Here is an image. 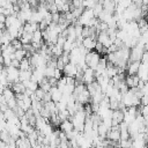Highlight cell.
<instances>
[{
  "label": "cell",
  "mask_w": 148,
  "mask_h": 148,
  "mask_svg": "<svg viewBox=\"0 0 148 148\" xmlns=\"http://www.w3.org/2000/svg\"><path fill=\"white\" fill-rule=\"evenodd\" d=\"M20 71H27V69H31V65H30V60L29 58H23L22 60H20Z\"/></svg>",
  "instance_id": "603a6c76"
},
{
  "label": "cell",
  "mask_w": 148,
  "mask_h": 148,
  "mask_svg": "<svg viewBox=\"0 0 148 148\" xmlns=\"http://www.w3.org/2000/svg\"><path fill=\"white\" fill-rule=\"evenodd\" d=\"M14 57H15L16 59H18V60H22L23 58L27 57V51H25L23 47H22V49H18V50H15Z\"/></svg>",
  "instance_id": "83f0119b"
},
{
  "label": "cell",
  "mask_w": 148,
  "mask_h": 148,
  "mask_svg": "<svg viewBox=\"0 0 148 148\" xmlns=\"http://www.w3.org/2000/svg\"><path fill=\"white\" fill-rule=\"evenodd\" d=\"M64 67H65V64L62 62V60L60 58H57V68L60 69V71H62Z\"/></svg>",
  "instance_id": "d590c367"
},
{
  "label": "cell",
  "mask_w": 148,
  "mask_h": 148,
  "mask_svg": "<svg viewBox=\"0 0 148 148\" xmlns=\"http://www.w3.org/2000/svg\"><path fill=\"white\" fill-rule=\"evenodd\" d=\"M38 86H39V88H42V89L45 90V91H49V90L51 89V86H50V83H49V80H47V77H45V76H44V79L38 83Z\"/></svg>",
  "instance_id": "f1b7e54d"
},
{
  "label": "cell",
  "mask_w": 148,
  "mask_h": 148,
  "mask_svg": "<svg viewBox=\"0 0 148 148\" xmlns=\"http://www.w3.org/2000/svg\"><path fill=\"white\" fill-rule=\"evenodd\" d=\"M12 90H13L14 94H16V95H18V94H24V92H25V87H24V84H23L21 81H17V82H14V83H13Z\"/></svg>",
  "instance_id": "e0dca14e"
},
{
  "label": "cell",
  "mask_w": 148,
  "mask_h": 148,
  "mask_svg": "<svg viewBox=\"0 0 148 148\" xmlns=\"http://www.w3.org/2000/svg\"><path fill=\"white\" fill-rule=\"evenodd\" d=\"M92 12H94L95 17H98V16L102 14V12H103V6H102V3H101V2H97V3L92 7Z\"/></svg>",
  "instance_id": "f546056e"
},
{
  "label": "cell",
  "mask_w": 148,
  "mask_h": 148,
  "mask_svg": "<svg viewBox=\"0 0 148 148\" xmlns=\"http://www.w3.org/2000/svg\"><path fill=\"white\" fill-rule=\"evenodd\" d=\"M98 2L102 3L104 12L110 13V14L114 13V9H116V6H117L116 0H102V1H98Z\"/></svg>",
  "instance_id": "ba28073f"
},
{
  "label": "cell",
  "mask_w": 148,
  "mask_h": 148,
  "mask_svg": "<svg viewBox=\"0 0 148 148\" xmlns=\"http://www.w3.org/2000/svg\"><path fill=\"white\" fill-rule=\"evenodd\" d=\"M2 52V49H1V45H0V53Z\"/></svg>",
  "instance_id": "ee69618b"
},
{
  "label": "cell",
  "mask_w": 148,
  "mask_h": 148,
  "mask_svg": "<svg viewBox=\"0 0 148 148\" xmlns=\"http://www.w3.org/2000/svg\"><path fill=\"white\" fill-rule=\"evenodd\" d=\"M38 23L36 22H31V21H28L23 24V31H27V32H35L36 30H38Z\"/></svg>",
  "instance_id": "2e32d148"
},
{
  "label": "cell",
  "mask_w": 148,
  "mask_h": 148,
  "mask_svg": "<svg viewBox=\"0 0 148 148\" xmlns=\"http://www.w3.org/2000/svg\"><path fill=\"white\" fill-rule=\"evenodd\" d=\"M42 20H43V16H42V14H40L38 10H35V9H32V14H31V18H30V21H31V22H36V23H39Z\"/></svg>",
  "instance_id": "d4e9b609"
},
{
  "label": "cell",
  "mask_w": 148,
  "mask_h": 148,
  "mask_svg": "<svg viewBox=\"0 0 148 148\" xmlns=\"http://www.w3.org/2000/svg\"><path fill=\"white\" fill-rule=\"evenodd\" d=\"M140 67V61H128L126 66V72L128 75H134L139 72Z\"/></svg>",
  "instance_id": "7c38bea8"
},
{
  "label": "cell",
  "mask_w": 148,
  "mask_h": 148,
  "mask_svg": "<svg viewBox=\"0 0 148 148\" xmlns=\"http://www.w3.org/2000/svg\"><path fill=\"white\" fill-rule=\"evenodd\" d=\"M141 91H142V94H143V95H148V81H146V82H145L143 87L141 88Z\"/></svg>",
  "instance_id": "ab89813d"
},
{
  "label": "cell",
  "mask_w": 148,
  "mask_h": 148,
  "mask_svg": "<svg viewBox=\"0 0 148 148\" xmlns=\"http://www.w3.org/2000/svg\"><path fill=\"white\" fill-rule=\"evenodd\" d=\"M59 127H60V131H62V132H64V133H66V134L71 133V132L74 130V126H73V124H72L71 119H66V120H62V121L60 123Z\"/></svg>",
  "instance_id": "9a60e30c"
},
{
  "label": "cell",
  "mask_w": 148,
  "mask_h": 148,
  "mask_svg": "<svg viewBox=\"0 0 148 148\" xmlns=\"http://www.w3.org/2000/svg\"><path fill=\"white\" fill-rule=\"evenodd\" d=\"M22 83L24 84L25 89H27V90H30V91H36L37 88L39 87L38 83L35 82V81H32V80H28V81H24V82H22Z\"/></svg>",
  "instance_id": "7402d4cb"
},
{
  "label": "cell",
  "mask_w": 148,
  "mask_h": 148,
  "mask_svg": "<svg viewBox=\"0 0 148 148\" xmlns=\"http://www.w3.org/2000/svg\"><path fill=\"white\" fill-rule=\"evenodd\" d=\"M73 97L75 98V101H76V102L81 103L82 105L87 104V103H88V102L91 99L90 94H89V91L87 90V88H86L84 90H82L81 92H79V94H76V95H73Z\"/></svg>",
  "instance_id": "5b68a950"
},
{
  "label": "cell",
  "mask_w": 148,
  "mask_h": 148,
  "mask_svg": "<svg viewBox=\"0 0 148 148\" xmlns=\"http://www.w3.org/2000/svg\"><path fill=\"white\" fill-rule=\"evenodd\" d=\"M146 148H148V147H146Z\"/></svg>",
  "instance_id": "f6af8a7d"
},
{
  "label": "cell",
  "mask_w": 148,
  "mask_h": 148,
  "mask_svg": "<svg viewBox=\"0 0 148 148\" xmlns=\"http://www.w3.org/2000/svg\"><path fill=\"white\" fill-rule=\"evenodd\" d=\"M44 95H45V90H43L42 88H37V90L35 91V96L37 97V99H39V101H42L43 99V97H44Z\"/></svg>",
  "instance_id": "1f68e13d"
},
{
  "label": "cell",
  "mask_w": 148,
  "mask_h": 148,
  "mask_svg": "<svg viewBox=\"0 0 148 148\" xmlns=\"http://www.w3.org/2000/svg\"><path fill=\"white\" fill-rule=\"evenodd\" d=\"M49 80V83L51 87H57V83H58V80L56 77H47Z\"/></svg>",
  "instance_id": "f35d334b"
},
{
  "label": "cell",
  "mask_w": 148,
  "mask_h": 148,
  "mask_svg": "<svg viewBox=\"0 0 148 148\" xmlns=\"http://www.w3.org/2000/svg\"><path fill=\"white\" fill-rule=\"evenodd\" d=\"M105 74L110 79L113 77V76H116L118 74V67L114 66V65H112V64H110V62H108V66H106V69H105Z\"/></svg>",
  "instance_id": "ac0fdd59"
},
{
  "label": "cell",
  "mask_w": 148,
  "mask_h": 148,
  "mask_svg": "<svg viewBox=\"0 0 148 148\" xmlns=\"http://www.w3.org/2000/svg\"><path fill=\"white\" fill-rule=\"evenodd\" d=\"M59 18H60V13H59V12H58V13H53V14H52V22L58 23V22H59Z\"/></svg>",
  "instance_id": "8d00e7d4"
},
{
  "label": "cell",
  "mask_w": 148,
  "mask_h": 148,
  "mask_svg": "<svg viewBox=\"0 0 148 148\" xmlns=\"http://www.w3.org/2000/svg\"><path fill=\"white\" fill-rule=\"evenodd\" d=\"M59 58L62 60V62H64L65 65L69 62V53H68V52H64V53H62V54H61Z\"/></svg>",
  "instance_id": "836d02e7"
},
{
  "label": "cell",
  "mask_w": 148,
  "mask_h": 148,
  "mask_svg": "<svg viewBox=\"0 0 148 148\" xmlns=\"http://www.w3.org/2000/svg\"><path fill=\"white\" fill-rule=\"evenodd\" d=\"M5 88H6V87H5L3 84H1V83H0V95H2V92H3Z\"/></svg>",
  "instance_id": "60d3db41"
},
{
  "label": "cell",
  "mask_w": 148,
  "mask_h": 148,
  "mask_svg": "<svg viewBox=\"0 0 148 148\" xmlns=\"http://www.w3.org/2000/svg\"><path fill=\"white\" fill-rule=\"evenodd\" d=\"M31 73H32V69L20 71L18 81H21V82H24V81H28V80H30V77H31Z\"/></svg>",
  "instance_id": "44dd1931"
},
{
  "label": "cell",
  "mask_w": 148,
  "mask_h": 148,
  "mask_svg": "<svg viewBox=\"0 0 148 148\" xmlns=\"http://www.w3.org/2000/svg\"><path fill=\"white\" fill-rule=\"evenodd\" d=\"M2 96H3V98H5L6 102H7V101L14 98V97H15V94H14V91H13L10 88H7V87H6L5 90H3V92H2Z\"/></svg>",
  "instance_id": "484cf974"
},
{
  "label": "cell",
  "mask_w": 148,
  "mask_h": 148,
  "mask_svg": "<svg viewBox=\"0 0 148 148\" xmlns=\"http://www.w3.org/2000/svg\"><path fill=\"white\" fill-rule=\"evenodd\" d=\"M50 91V95H51V101L53 102H59L62 97V91L58 88V87H51V89L49 90Z\"/></svg>",
  "instance_id": "5bb4252c"
},
{
  "label": "cell",
  "mask_w": 148,
  "mask_h": 148,
  "mask_svg": "<svg viewBox=\"0 0 148 148\" xmlns=\"http://www.w3.org/2000/svg\"><path fill=\"white\" fill-rule=\"evenodd\" d=\"M0 140H2V141L6 142V143H9L10 141H13V140H15V139L12 138V135L8 133L7 130H3V131L0 132Z\"/></svg>",
  "instance_id": "cb8c5ba5"
},
{
  "label": "cell",
  "mask_w": 148,
  "mask_h": 148,
  "mask_svg": "<svg viewBox=\"0 0 148 148\" xmlns=\"http://www.w3.org/2000/svg\"><path fill=\"white\" fill-rule=\"evenodd\" d=\"M43 79H44V73H43V72H40V71H38V69H32L30 80H32V81L39 83Z\"/></svg>",
  "instance_id": "d6986e66"
},
{
  "label": "cell",
  "mask_w": 148,
  "mask_h": 148,
  "mask_svg": "<svg viewBox=\"0 0 148 148\" xmlns=\"http://www.w3.org/2000/svg\"><path fill=\"white\" fill-rule=\"evenodd\" d=\"M145 52V46L141 44H136L135 46L130 49V60L128 61H140L142 54Z\"/></svg>",
  "instance_id": "7a4b0ae2"
},
{
  "label": "cell",
  "mask_w": 148,
  "mask_h": 148,
  "mask_svg": "<svg viewBox=\"0 0 148 148\" xmlns=\"http://www.w3.org/2000/svg\"><path fill=\"white\" fill-rule=\"evenodd\" d=\"M112 126H118L124 120V111L121 110H112Z\"/></svg>",
  "instance_id": "30bf717a"
},
{
  "label": "cell",
  "mask_w": 148,
  "mask_h": 148,
  "mask_svg": "<svg viewBox=\"0 0 148 148\" xmlns=\"http://www.w3.org/2000/svg\"><path fill=\"white\" fill-rule=\"evenodd\" d=\"M64 74L66 76H71V77H75V75L77 74L79 72V68H77V65L75 64H72V62H68L65 65L64 69H62Z\"/></svg>",
  "instance_id": "8992f818"
},
{
  "label": "cell",
  "mask_w": 148,
  "mask_h": 148,
  "mask_svg": "<svg viewBox=\"0 0 148 148\" xmlns=\"http://www.w3.org/2000/svg\"><path fill=\"white\" fill-rule=\"evenodd\" d=\"M66 42V37L65 36H62V35H59L58 36V38H57V43H56V45H58V46H64V43Z\"/></svg>",
  "instance_id": "d6a6232c"
},
{
  "label": "cell",
  "mask_w": 148,
  "mask_h": 148,
  "mask_svg": "<svg viewBox=\"0 0 148 148\" xmlns=\"http://www.w3.org/2000/svg\"><path fill=\"white\" fill-rule=\"evenodd\" d=\"M6 68V73H7V80L9 83H14L18 81V75H20V69L13 66H7Z\"/></svg>",
  "instance_id": "3957f363"
},
{
  "label": "cell",
  "mask_w": 148,
  "mask_h": 148,
  "mask_svg": "<svg viewBox=\"0 0 148 148\" xmlns=\"http://www.w3.org/2000/svg\"><path fill=\"white\" fill-rule=\"evenodd\" d=\"M99 59H101V54L97 53L96 51H88L87 54L84 56V61H86L87 66L89 68H92L94 71L97 67Z\"/></svg>",
  "instance_id": "6da1fadb"
},
{
  "label": "cell",
  "mask_w": 148,
  "mask_h": 148,
  "mask_svg": "<svg viewBox=\"0 0 148 148\" xmlns=\"http://www.w3.org/2000/svg\"><path fill=\"white\" fill-rule=\"evenodd\" d=\"M3 65V57H2V54L0 53V66H2Z\"/></svg>",
  "instance_id": "b9f144b4"
},
{
  "label": "cell",
  "mask_w": 148,
  "mask_h": 148,
  "mask_svg": "<svg viewBox=\"0 0 148 148\" xmlns=\"http://www.w3.org/2000/svg\"><path fill=\"white\" fill-rule=\"evenodd\" d=\"M73 47H76L75 46V43L74 42H72V40H68V39H66V42L64 43V46H62V50H64V52H71L72 51V49Z\"/></svg>",
  "instance_id": "4316f807"
},
{
  "label": "cell",
  "mask_w": 148,
  "mask_h": 148,
  "mask_svg": "<svg viewBox=\"0 0 148 148\" xmlns=\"http://www.w3.org/2000/svg\"><path fill=\"white\" fill-rule=\"evenodd\" d=\"M139 81H140V79H139V76L136 74H134V75H128L127 74L125 76V82L128 86V88H135V87H138Z\"/></svg>",
  "instance_id": "4fadbf2b"
},
{
  "label": "cell",
  "mask_w": 148,
  "mask_h": 148,
  "mask_svg": "<svg viewBox=\"0 0 148 148\" xmlns=\"http://www.w3.org/2000/svg\"><path fill=\"white\" fill-rule=\"evenodd\" d=\"M148 104V95H142L140 97V105H147Z\"/></svg>",
  "instance_id": "e575fe53"
},
{
  "label": "cell",
  "mask_w": 148,
  "mask_h": 148,
  "mask_svg": "<svg viewBox=\"0 0 148 148\" xmlns=\"http://www.w3.org/2000/svg\"><path fill=\"white\" fill-rule=\"evenodd\" d=\"M10 66L18 68V67H20V60H18V59H16V58H13V59H12V61H10Z\"/></svg>",
  "instance_id": "74e56055"
},
{
  "label": "cell",
  "mask_w": 148,
  "mask_h": 148,
  "mask_svg": "<svg viewBox=\"0 0 148 148\" xmlns=\"http://www.w3.org/2000/svg\"><path fill=\"white\" fill-rule=\"evenodd\" d=\"M10 44L13 45V47L15 49V50H18V49H22V46H23V44L21 43V40L18 39V38H14L12 42H10Z\"/></svg>",
  "instance_id": "4dcf8cb0"
},
{
  "label": "cell",
  "mask_w": 148,
  "mask_h": 148,
  "mask_svg": "<svg viewBox=\"0 0 148 148\" xmlns=\"http://www.w3.org/2000/svg\"><path fill=\"white\" fill-rule=\"evenodd\" d=\"M97 42L101 43V44H102L103 46H105L106 49L112 44V40L110 39L109 34H108L106 31H99V32L97 34Z\"/></svg>",
  "instance_id": "52a82bcc"
},
{
  "label": "cell",
  "mask_w": 148,
  "mask_h": 148,
  "mask_svg": "<svg viewBox=\"0 0 148 148\" xmlns=\"http://www.w3.org/2000/svg\"><path fill=\"white\" fill-rule=\"evenodd\" d=\"M18 39L21 40L22 44H31V40H32V34H31V32L23 31Z\"/></svg>",
  "instance_id": "ffe728a7"
},
{
  "label": "cell",
  "mask_w": 148,
  "mask_h": 148,
  "mask_svg": "<svg viewBox=\"0 0 148 148\" xmlns=\"http://www.w3.org/2000/svg\"><path fill=\"white\" fill-rule=\"evenodd\" d=\"M97 44V39L95 37H84L82 39V46L87 51H92L95 50V46Z\"/></svg>",
  "instance_id": "9c48e42d"
},
{
  "label": "cell",
  "mask_w": 148,
  "mask_h": 148,
  "mask_svg": "<svg viewBox=\"0 0 148 148\" xmlns=\"http://www.w3.org/2000/svg\"><path fill=\"white\" fill-rule=\"evenodd\" d=\"M94 81H95V71L92 68L87 67L83 71V83L89 84V83H91Z\"/></svg>",
  "instance_id": "8fae6325"
},
{
  "label": "cell",
  "mask_w": 148,
  "mask_h": 148,
  "mask_svg": "<svg viewBox=\"0 0 148 148\" xmlns=\"http://www.w3.org/2000/svg\"><path fill=\"white\" fill-rule=\"evenodd\" d=\"M6 3V0H0V7H3Z\"/></svg>",
  "instance_id": "7bdbcfd3"
},
{
  "label": "cell",
  "mask_w": 148,
  "mask_h": 148,
  "mask_svg": "<svg viewBox=\"0 0 148 148\" xmlns=\"http://www.w3.org/2000/svg\"><path fill=\"white\" fill-rule=\"evenodd\" d=\"M106 139L113 142H118L120 140V132H119V125L118 126H112L108 133H106Z\"/></svg>",
  "instance_id": "277c9868"
}]
</instances>
